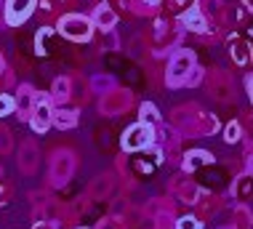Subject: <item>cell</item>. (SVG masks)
Wrapping results in <instances>:
<instances>
[{"mask_svg":"<svg viewBox=\"0 0 253 229\" xmlns=\"http://www.w3.org/2000/svg\"><path fill=\"white\" fill-rule=\"evenodd\" d=\"M197 67V56L192 48H176L168 59V69H166V83L170 88H181L187 75Z\"/></svg>","mask_w":253,"mask_h":229,"instance_id":"1","label":"cell"},{"mask_svg":"<svg viewBox=\"0 0 253 229\" xmlns=\"http://www.w3.org/2000/svg\"><path fill=\"white\" fill-rule=\"evenodd\" d=\"M59 32L67 40H75V43H88L93 35V22L85 13H64L59 19Z\"/></svg>","mask_w":253,"mask_h":229,"instance_id":"2","label":"cell"},{"mask_svg":"<svg viewBox=\"0 0 253 229\" xmlns=\"http://www.w3.org/2000/svg\"><path fill=\"white\" fill-rule=\"evenodd\" d=\"M157 141V128L147 126V123H133L131 128H126L123 134V149L126 152H141V149H149L152 144Z\"/></svg>","mask_w":253,"mask_h":229,"instance_id":"3","label":"cell"},{"mask_svg":"<svg viewBox=\"0 0 253 229\" xmlns=\"http://www.w3.org/2000/svg\"><path fill=\"white\" fill-rule=\"evenodd\" d=\"M205 88H208V93L221 104H229L235 99V80H232V75L224 72V69L205 72Z\"/></svg>","mask_w":253,"mask_h":229,"instance_id":"4","label":"cell"},{"mask_svg":"<svg viewBox=\"0 0 253 229\" xmlns=\"http://www.w3.org/2000/svg\"><path fill=\"white\" fill-rule=\"evenodd\" d=\"M75 165H78V160H75V155H72L70 149H59V152H53V157H51V168H48L51 184H53V186H64V184L72 179Z\"/></svg>","mask_w":253,"mask_h":229,"instance_id":"5","label":"cell"},{"mask_svg":"<svg viewBox=\"0 0 253 229\" xmlns=\"http://www.w3.org/2000/svg\"><path fill=\"white\" fill-rule=\"evenodd\" d=\"M131 104H133V93L128 91V88H112L109 93L101 96L99 112L104 115V117H115V115L128 112V109H131Z\"/></svg>","mask_w":253,"mask_h":229,"instance_id":"6","label":"cell"},{"mask_svg":"<svg viewBox=\"0 0 253 229\" xmlns=\"http://www.w3.org/2000/svg\"><path fill=\"white\" fill-rule=\"evenodd\" d=\"M168 192L173 195V200H179L184 205H197V200L203 197V189L200 184H195L192 179L187 176V173H181V176H176L173 182H170Z\"/></svg>","mask_w":253,"mask_h":229,"instance_id":"7","label":"cell"},{"mask_svg":"<svg viewBox=\"0 0 253 229\" xmlns=\"http://www.w3.org/2000/svg\"><path fill=\"white\" fill-rule=\"evenodd\" d=\"M30 126H32L35 134H45V131L53 126V101H51V96H45V93L35 96V109H32Z\"/></svg>","mask_w":253,"mask_h":229,"instance_id":"8","label":"cell"},{"mask_svg":"<svg viewBox=\"0 0 253 229\" xmlns=\"http://www.w3.org/2000/svg\"><path fill=\"white\" fill-rule=\"evenodd\" d=\"M203 109L197 107V104H181V107H176L173 112H170V126L179 131L181 136H187L189 128H192V123H195V117Z\"/></svg>","mask_w":253,"mask_h":229,"instance_id":"9","label":"cell"},{"mask_svg":"<svg viewBox=\"0 0 253 229\" xmlns=\"http://www.w3.org/2000/svg\"><path fill=\"white\" fill-rule=\"evenodd\" d=\"M16 165H19V171H22V173H27V176H32V173L38 171V165H40V149H38L35 141H24L22 147H19Z\"/></svg>","mask_w":253,"mask_h":229,"instance_id":"10","label":"cell"},{"mask_svg":"<svg viewBox=\"0 0 253 229\" xmlns=\"http://www.w3.org/2000/svg\"><path fill=\"white\" fill-rule=\"evenodd\" d=\"M35 3L38 0H8V3H5V22L11 27L24 24L27 19H30L32 8H35Z\"/></svg>","mask_w":253,"mask_h":229,"instance_id":"11","label":"cell"},{"mask_svg":"<svg viewBox=\"0 0 253 229\" xmlns=\"http://www.w3.org/2000/svg\"><path fill=\"white\" fill-rule=\"evenodd\" d=\"M227 48H229V56H232V61H235V64H240V67L251 64V59H253V48H251L248 40H243L240 35L232 32L229 38H227Z\"/></svg>","mask_w":253,"mask_h":229,"instance_id":"12","label":"cell"},{"mask_svg":"<svg viewBox=\"0 0 253 229\" xmlns=\"http://www.w3.org/2000/svg\"><path fill=\"white\" fill-rule=\"evenodd\" d=\"M179 24L184 27V30L197 32V35H205V32H208V19H205V13L197 8V5H189L187 11H181Z\"/></svg>","mask_w":253,"mask_h":229,"instance_id":"13","label":"cell"},{"mask_svg":"<svg viewBox=\"0 0 253 229\" xmlns=\"http://www.w3.org/2000/svg\"><path fill=\"white\" fill-rule=\"evenodd\" d=\"M181 171L184 173H192L197 168H203V165H213V155H211L208 149H189L181 155Z\"/></svg>","mask_w":253,"mask_h":229,"instance_id":"14","label":"cell"},{"mask_svg":"<svg viewBox=\"0 0 253 229\" xmlns=\"http://www.w3.org/2000/svg\"><path fill=\"white\" fill-rule=\"evenodd\" d=\"M218 131V120H216V115H211V112H200L195 117V123H192V128H189V138H200V136H213Z\"/></svg>","mask_w":253,"mask_h":229,"instance_id":"15","label":"cell"},{"mask_svg":"<svg viewBox=\"0 0 253 229\" xmlns=\"http://www.w3.org/2000/svg\"><path fill=\"white\" fill-rule=\"evenodd\" d=\"M91 22H93V27H99V30L112 32V27L118 24V13L112 11L109 3H99L96 8H93V13H91Z\"/></svg>","mask_w":253,"mask_h":229,"instance_id":"16","label":"cell"},{"mask_svg":"<svg viewBox=\"0 0 253 229\" xmlns=\"http://www.w3.org/2000/svg\"><path fill=\"white\" fill-rule=\"evenodd\" d=\"M232 200H237V203H248V200L253 197V173L245 171L240 173V176L232 182Z\"/></svg>","mask_w":253,"mask_h":229,"instance_id":"17","label":"cell"},{"mask_svg":"<svg viewBox=\"0 0 253 229\" xmlns=\"http://www.w3.org/2000/svg\"><path fill=\"white\" fill-rule=\"evenodd\" d=\"M35 91H32V86H19V96H16V112L22 120H30L32 117V109H35Z\"/></svg>","mask_w":253,"mask_h":229,"instance_id":"18","label":"cell"},{"mask_svg":"<svg viewBox=\"0 0 253 229\" xmlns=\"http://www.w3.org/2000/svg\"><path fill=\"white\" fill-rule=\"evenodd\" d=\"M112 186H115L112 173H101V176H96V179L91 182V189H88V195H91L93 200H107L109 195H112Z\"/></svg>","mask_w":253,"mask_h":229,"instance_id":"19","label":"cell"},{"mask_svg":"<svg viewBox=\"0 0 253 229\" xmlns=\"http://www.w3.org/2000/svg\"><path fill=\"white\" fill-rule=\"evenodd\" d=\"M72 99V80L70 78H56L51 86V101H56V107H64Z\"/></svg>","mask_w":253,"mask_h":229,"instance_id":"20","label":"cell"},{"mask_svg":"<svg viewBox=\"0 0 253 229\" xmlns=\"http://www.w3.org/2000/svg\"><path fill=\"white\" fill-rule=\"evenodd\" d=\"M53 126L59 131H70L78 126V109L72 107H53Z\"/></svg>","mask_w":253,"mask_h":229,"instance_id":"21","label":"cell"},{"mask_svg":"<svg viewBox=\"0 0 253 229\" xmlns=\"http://www.w3.org/2000/svg\"><path fill=\"white\" fill-rule=\"evenodd\" d=\"M144 213H147V216H152V219L163 216V213H173V200H166V197H155L152 203H149V205L144 208Z\"/></svg>","mask_w":253,"mask_h":229,"instance_id":"22","label":"cell"},{"mask_svg":"<svg viewBox=\"0 0 253 229\" xmlns=\"http://www.w3.org/2000/svg\"><path fill=\"white\" fill-rule=\"evenodd\" d=\"M139 120L147 123V126H152V128H157L163 117H160V112H157V107H155L152 101H144V104L139 107Z\"/></svg>","mask_w":253,"mask_h":229,"instance_id":"23","label":"cell"},{"mask_svg":"<svg viewBox=\"0 0 253 229\" xmlns=\"http://www.w3.org/2000/svg\"><path fill=\"white\" fill-rule=\"evenodd\" d=\"M237 27L253 35V5L251 3H240V8H237Z\"/></svg>","mask_w":253,"mask_h":229,"instance_id":"24","label":"cell"},{"mask_svg":"<svg viewBox=\"0 0 253 229\" xmlns=\"http://www.w3.org/2000/svg\"><path fill=\"white\" fill-rule=\"evenodd\" d=\"M235 227L237 229H253V211H248L245 203H240L235 208Z\"/></svg>","mask_w":253,"mask_h":229,"instance_id":"25","label":"cell"},{"mask_svg":"<svg viewBox=\"0 0 253 229\" xmlns=\"http://www.w3.org/2000/svg\"><path fill=\"white\" fill-rule=\"evenodd\" d=\"M91 88H93V93H101V96H104V93H109L112 88H118V86H115V78H112V75H96V78L91 80Z\"/></svg>","mask_w":253,"mask_h":229,"instance_id":"26","label":"cell"},{"mask_svg":"<svg viewBox=\"0 0 253 229\" xmlns=\"http://www.w3.org/2000/svg\"><path fill=\"white\" fill-rule=\"evenodd\" d=\"M160 3H163V0H133L131 8H133L136 13H141V16H149V13H157V11H160Z\"/></svg>","mask_w":253,"mask_h":229,"instance_id":"27","label":"cell"},{"mask_svg":"<svg viewBox=\"0 0 253 229\" xmlns=\"http://www.w3.org/2000/svg\"><path fill=\"white\" fill-rule=\"evenodd\" d=\"M197 8H200L203 13H205V19H218L221 16V0H197Z\"/></svg>","mask_w":253,"mask_h":229,"instance_id":"28","label":"cell"},{"mask_svg":"<svg viewBox=\"0 0 253 229\" xmlns=\"http://www.w3.org/2000/svg\"><path fill=\"white\" fill-rule=\"evenodd\" d=\"M240 126H243V141H245V152H251V149H253V112L243 117V120H240Z\"/></svg>","mask_w":253,"mask_h":229,"instance_id":"29","label":"cell"},{"mask_svg":"<svg viewBox=\"0 0 253 229\" xmlns=\"http://www.w3.org/2000/svg\"><path fill=\"white\" fill-rule=\"evenodd\" d=\"M224 141L227 144H237V141H243V126L237 120H232L227 128H224Z\"/></svg>","mask_w":253,"mask_h":229,"instance_id":"30","label":"cell"},{"mask_svg":"<svg viewBox=\"0 0 253 229\" xmlns=\"http://www.w3.org/2000/svg\"><path fill=\"white\" fill-rule=\"evenodd\" d=\"M197 205H200V219H205V216H213V213L218 211V197H200L197 200Z\"/></svg>","mask_w":253,"mask_h":229,"instance_id":"31","label":"cell"},{"mask_svg":"<svg viewBox=\"0 0 253 229\" xmlns=\"http://www.w3.org/2000/svg\"><path fill=\"white\" fill-rule=\"evenodd\" d=\"M53 35V30H48V27H43V30L38 32V38H35V51L40 53V56H45L48 53V38Z\"/></svg>","mask_w":253,"mask_h":229,"instance_id":"32","label":"cell"},{"mask_svg":"<svg viewBox=\"0 0 253 229\" xmlns=\"http://www.w3.org/2000/svg\"><path fill=\"white\" fill-rule=\"evenodd\" d=\"M176 229H203V219L200 216H181V219H176Z\"/></svg>","mask_w":253,"mask_h":229,"instance_id":"33","label":"cell"},{"mask_svg":"<svg viewBox=\"0 0 253 229\" xmlns=\"http://www.w3.org/2000/svg\"><path fill=\"white\" fill-rule=\"evenodd\" d=\"M11 112H16V99L8 93H0V117H5Z\"/></svg>","mask_w":253,"mask_h":229,"instance_id":"34","label":"cell"},{"mask_svg":"<svg viewBox=\"0 0 253 229\" xmlns=\"http://www.w3.org/2000/svg\"><path fill=\"white\" fill-rule=\"evenodd\" d=\"M205 80V69L200 67V64H197L195 69H192V72H189L187 75V80H184V86H189V88H195V86H200V83Z\"/></svg>","mask_w":253,"mask_h":229,"instance_id":"35","label":"cell"},{"mask_svg":"<svg viewBox=\"0 0 253 229\" xmlns=\"http://www.w3.org/2000/svg\"><path fill=\"white\" fill-rule=\"evenodd\" d=\"M126 224L118 219V216H107V219H101L99 224H96V229H123Z\"/></svg>","mask_w":253,"mask_h":229,"instance_id":"36","label":"cell"},{"mask_svg":"<svg viewBox=\"0 0 253 229\" xmlns=\"http://www.w3.org/2000/svg\"><path fill=\"white\" fill-rule=\"evenodd\" d=\"M11 149V131L0 126V152H8Z\"/></svg>","mask_w":253,"mask_h":229,"instance_id":"37","label":"cell"},{"mask_svg":"<svg viewBox=\"0 0 253 229\" xmlns=\"http://www.w3.org/2000/svg\"><path fill=\"white\" fill-rule=\"evenodd\" d=\"M8 200V186H5V179H3V171H0V203Z\"/></svg>","mask_w":253,"mask_h":229,"instance_id":"38","label":"cell"},{"mask_svg":"<svg viewBox=\"0 0 253 229\" xmlns=\"http://www.w3.org/2000/svg\"><path fill=\"white\" fill-rule=\"evenodd\" d=\"M245 91H248V99H251V104H253V72L245 78Z\"/></svg>","mask_w":253,"mask_h":229,"instance_id":"39","label":"cell"},{"mask_svg":"<svg viewBox=\"0 0 253 229\" xmlns=\"http://www.w3.org/2000/svg\"><path fill=\"white\" fill-rule=\"evenodd\" d=\"M0 72H5V61H3V53H0Z\"/></svg>","mask_w":253,"mask_h":229,"instance_id":"40","label":"cell"},{"mask_svg":"<svg viewBox=\"0 0 253 229\" xmlns=\"http://www.w3.org/2000/svg\"><path fill=\"white\" fill-rule=\"evenodd\" d=\"M248 171L253 173V157H248Z\"/></svg>","mask_w":253,"mask_h":229,"instance_id":"41","label":"cell"},{"mask_svg":"<svg viewBox=\"0 0 253 229\" xmlns=\"http://www.w3.org/2000/svg\"><path fill=\"white\" fill-rule=\"evenodd\" d=\"M218 229H237V227H235V224H232V227H218Z\"/></svg>","mask_w":253,"mask_h":229,"instance_id":"42","label":"cell"},{"mask_svg":"<svg viewBox=\"0 0 253 229\" xmlns=\"http://www.w3.org/2000/svg\"><path fill=\"white\" fill-rule=\"evenodd\" d=\"M38 229H48V227H43V224H40V227H38Z\"/></svg>","mask_w":253,"mask_h":229,"instance_id":"43","label":"cell"},{"mask_svg":"<svg viewBox=\"0 0 253 229\" xmlns=\"http://www.w3.org/2000/svg\"><path fill=\"white\" fill-rule=\"evenodd\" d=\"M80 229H83V227H80Z\"/></svg>","mask_w":253,"mask_h":229,"instance_id":"44","label":"cell"}]
</instances>
